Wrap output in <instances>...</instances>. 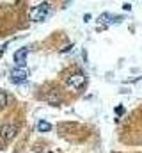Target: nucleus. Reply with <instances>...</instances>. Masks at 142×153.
Wrapping results in <instances>:
<instances>
[{
  "instance_id": "obj_1",
  "label": "nucleus",
  "mask_w": 142,
  "mask_h": 153,
  "mask_svg": "<svg viewBox=\"0 0 142 153\" xmlns=\"http://www.w3.org/2000/svg\"><path fill=\"white\" fill-rule=\"evenodd\" d=\"M52 13V7H50V4L48 2H43V4H39V5H36L30 9V20L32 22H43V20H46V16Z\"/></svg>"
},
{
  "instance_id": "obj_2",
  "label": "nucleus",
  "mask_w": 142,
  "mask_h": 153,
  "mask_svg": "<svg viewBox=\"0 0 142 153\" xmlns=\"http://www.w3.org/2000/svg\"><path fill=\"white\" fill-rule=\"evenodd\" d=\"M85 75L82 73V71H78V70H75V71H70L68 75H66V84L73 87V89H82L84 85H85Z\"/></svg>"
},
{
  "instance_id": "obj_3",
  "label": "nucleus",
  "mask_w": 142,
  "mask_h": 153,
  "mask_svg": "<svg viewBox=\"0 0 142 153\" xmlns=\"http://www.w3.org/2000/svg\"><path fill=\"white\" fill-rule=\"evenodd\" d=\"M9 80H11L13 84H16V85L27 82V80H29V70H27L25 66H16V68H13L11 73H9Z\"/></svg>"
},
{
  "instance_id": "obj_4",
  "label": "nucleus",
  "mask_w": 142,
  "mask_h": 153,
  "mask_svg": "<svg viewBox=\"0 0 142 153\" xmlns=\"http://www.w3.org/2000/svg\"><path fill=\"white\" fill-rule=\"evenodd\" d=\"M16 134H18V126H16L14 123H7V125H4V126L0 128V137H2L4 141H11Z\"/></svg>"
},
{
  "instance_id": "obj_5",
  "label": "nucleus",
  "mask_w": 142,
  "mask_h": 153,
  "mask_svg": "<svg viewBox=\"0 0 142 153\" xmlns=\"http://www.w3.org/2000/svg\"><path fill=\"white\" fill-rule=\"evenodd\" d=\"M27 55H29V48H20V50H16V52H14V62H16V66H25Z\"/></svg>"
},
{
  "instance_id": "obj_6",
  "label": "nucleus",
  "mask_w": 142,
  "mask_h": 153,
  "mask_svg": "<svg viewBox=\"0 0 142 153\" xmlns=\"http://www.w3.org/2000/svg\"><path fill=\"white\" fill-rule=\"evenodd\" d=\"M46 102H48L50 105H59V103H61V94H59L57 91H52L50 94H46Z\"/></svg>"
},
{
  "instance_id": "obj_7",
  "label": "nucleus",
  "mask_w": 142,
  "mask_h": 153,
  "mask_svg": "<svg viewBox=\"0 0 142 153\" xmlns=\"http://www.w3.org/2000/svg\"><path fill=\"white\" fill-rule=\"evenodd\" d=\"M37 130H39L41 134H46V132L52 130V125H50L46 119H39V121H37Z\"/></svg>"
},
{
  "instance_id": "obj_8",
  "label": "nucleus",
  "mask_w": 142,
  "mask_h": 153,
  "mask_svg": "<svg viewBox=\"0 0 142 153\" xmlns=\"http://www.w3.org/2000/svg\"><path fill=\"white\" fill-rule=\"evenodd\" d=\"M7 105V93L5 91H0V111Z\"/></svg>"
},
{
  "instance_id": "obj_9",
  "label": "nucleus",
  "mask_w": 142,
  "mask_h": 153,
  "mask_svg": "<svg viewBox=\"0 0 142 153\" xmlns=\"http://www.w3.org/2000/svg\"><path fill=\"white\" fill-rule=\"evenodd\" d=\"M115 114H124V109H123V107H115Z\"/></svg>"
}]
</instances>
